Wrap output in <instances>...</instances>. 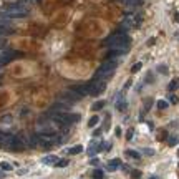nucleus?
<instances>
[{
	"instance_id": "obj_19",
	"label": "nucleus",
	"mask_w": 179,
	"mask_h": 179,
	"mask_svg": "<svg viewBox=\"0 0 179 179\" xmlns=\"http://www.w3.org/2000/svg\"><path fill=\"white\" fill-rule=\"evenodd\" d=\"M98 123H100V118L94 114V116H91V118H90V121H88V126H90V128H93V126H96Z\"/></svg>"
},
{
	"instance_id": "obj_4",
	"label": "nucleus",
	"mask_w": 179,
	"mask_h": 179,
	"mask_svg": "<svg viewBox=\"0 0 179 179\" xmlns=\"http://www.w3.org/2000/svg\"><path fill=\"white\" fill-rule=\"evenodd\" d=\"M88 85H90V94L98 96V94H101L106 90V80H93Z\"/></svg>"
},
{
	"instance_id": "obj_17",
	"label": "nucleus",
	"mask_w": 179,
	"mask_h": 179,
	"mask_svg": "<svg viewBox=\"0 0 179 179\" xmlns=\"http://www.w3.org/2000/svg\"><path fill=\"white\" fill-rule=\"evenodd\" d=\"M104 104H106V101L104 100H100V101H96V103H93V106H91V110H94V111H98V110H101Z\"/></svg>"
},
{
	"instance_id": "obj_10",
	"label": "nucleus",
	"mask_w": 179,
	"mask_h": 179,
	"mask_svg": "<svg viewBox=\"0 0 179 179\" xmlns=\"http://www.w3.org/2000/svg\"><path fill=\"white\" fill-rule=\"evenodd\" d=\"M121 3L126 7V9L133 10V9H136V7L141 5V0H121Z\"/></svg>"
},
{
	"instance_id": "obj_1",
	"label": "nucleus",
	"mask_w": 179,
	"mask_h": 179,
	"mask_svg": "<svg viewBox=\"0 0 179 179\" xmlns=\"http://www.w3.org/2000/svg\"><path fill=\"white\" fill-rule=\"evenodd\" d=\"M104 47H108L111 52H120V53H126V50L129 47V38L126 33H114L111 35L110 38H106V42H104Z\"/></svg>"
},
{
	"instance_id": "obj_11",
	"label": "nucleus",
	"mask_w": 179,
	"mask_h": 179,
	"mask_svg": "<svg viewBox=\"0 0 179 179\" xmlns=\"http://www.w3.org/2000/svg\"><path fill=\"white\" fill-rule=\"evenodd\" d=\"M120 166H121V161H120V159H113V161H110V162H108L106 169H108V171H116Z\"/></svg>"
},
{
	"instance_id": "obj_2",
	"label": "nucleus",
	"mask_w": 179,
	"mask_h": 179,
	"mask_svg": "<svg viewBox=\"0 0 179 179\" xmlns=\"http://www.w3.org/2000/svg\"><path fill=\"white\" fill-rule=\"evenodd\" d=\"M3 15L10 17V18H23L28 15V9L22 3H15V5H10L3 10Z\"/></svg>"
},
{
	"instance_id": "obj_14",
	"label": "nucleus",
	"mask_w": 179,
	"mask_h": 179,
	"mask_svg": "<svg viewBox=\"0 0 179 179\" xmlns=\"http://www.w3.org/2000/svg\"><path fill=\"white\" fill-rule=\"evenodd\" d=\"M126 106H128V103L124 101V98H121V100H118V101H116V110H118V111H124V110H126Z\"/></svg>"
},
{
	"instance_id": "obj_34",
	"label": "nucleus",
	"mask_w": 179,
	"mask_h": 179,
	"mask_svg": "<svg viewBox=\"0 0 179 179\" xmlns=\"http://www.w3.org/2000/svg\"><path fill=\"white\" fill-rule=\"evenodd\" d=\"M133 176H134V178H139V176H141V174H139V171H133Z\"/></svg>"
},
{
	"instance_id": "obj_32",
	"label": "nucleus",
	"mask_w": 179,
	"mask_h": 179,
	"mask_svg": "<svg viewBox=\"0 0 179 179\" xmlns=\"http://www.w3.org/2000/svg\"><path fill=\"white\" fill-rule=\"evenodd\" d=\"M121 128H120V126H116V128H114V134H116V136H118V138H120V136H121Z\"/></svg>"
},
{
	"instance_id": "obj_3",
	"label": "nucleus",
	"mask_w": 179,
	"mask_h": 179,
	"mask_svg": "<svg viewBox=\"0 0 179 179\" xmlns=\"http://www.w3.org/2000/svg\"><path fill=\"white\" fill-rule=\"evenodd\" d=\"M141 15H138V13H133V15H126L121 22V28L123 30H128V28H138L139 25H141Z\"/></svg>"
},
{
	"instance_id": "obj_7",
	"label": "nucleus",
	"mask_w": 179,
	"mask_h": 179,
	"mask_svg": "<svg viewBox=\"0 0 179 179\" xmlns=\"http://www.w3.org/2000/svg\"><path fill=\"white\" fill-rule=\"evenodd\" d=\"M12 138H13V134H7V133L0 131V148L10 146V144H12Z\"/></svg>"
},
{
	"instance_id": "obj_6",
	"label": "nucleus",
	"mask_w": 179,
	"mask_h": 179,
	"mask_svg": "<svg viewBox=\"0 0 179 179\" xmlns=\"http://www.w3.org/2000/svg\"><path fill=\"white\" fill-rule=\"evenodd\" d=\"M71 91H75L78 93L80 96H83V94H90V85H75L70 88Z\"/></svg>"
},
{
	"instance_id": "obj_25",
	"label": "nucleus",
	"mask_w": 179,
	"mask_h": 179,
	"mask_svg": "<svg viewBox=\"0 0 179 179\" xmlns=\"http://www.w3.org/2000/svg\"><path fill=\"white\" fill-rule=\"evenodd\" d=\"M0 168H2L3 171H12V169H13V166L9 164V162H0Z\"/></svg>"
},
{
	"instance_id": "obj_15",
	"label": "nucleus",
	"mask_w": 179,
	"mask_h": 179,
	"mask_svg": "<svg viewBox=\"0 0 179 179\" xmlns=\"http://www.w3.org/2000/svg\"><path fill=\"white\" fill-rule=\"evenodd\" d=\"M81 151H83V146H81V144H76V146H73V148L68 149V154H80Z\"/></svg>"
},
{
	"instance_id": "obj_23",
	"label": "nucleus",
	"mask_w": 179,
	"mask_h": 179,
	"mask_svg": "<svg viewBox=\"0 0 179 179\" xmlns=\"http://www.w3.org/2000/svg\"><path fill=\"white\" fill-rule=\"evenodd\" d=\"M111 149V143H101V146H100V151H110Z\"/></svg>"
},
{
	"instance_id": "obj_38",
	"label": "nucleus",
	"mask_w": 179,
	"mask_h": 179,
	"mask_svg": "<svg viewBox=\"0 0 179 179\" xmlns=\"http://www.w3.org/2000/svg\"><path fill=\"white\" fill-rule=\"evenodd\" d=\"M151 179H156V178H151Z\"/></svg>"
},
{
	"instance_id": "obj_36",
	"label": "nucleus",
	"mask_w": 179,
	"mask_h": 179,
	"mask_svg": "<svg viewBox=\"0 0 179 179\" xmlns=\"http://www.w3.org/2000/svg\"><path fill=\"white\" fill-rule=\"evenodd\" d=\"M93 134H94V136H98V134H101V129H100V128H98V129H96V131H94Z\"/></svg>"
},
{
	"instance_id": "obj_30",
	"label": "nucleus",
	"mask_w": 179,
	"mask_h": 179,
	"mask_svg": "<svg viewBox=\"0 0 179 179\" xmlns=\"http://www.w3.org/2000/svg\"><path fill=\"white\" fill-rule=\"evenodd\" d=\"M10 120H12V116H10V114H5V116L2 118V123H7V124H9Z\"/></svg>"
},
{
	"instance_id": "obj_12",
	"label": "nucleus",
	"mask_w": 179,
	"mask_h": 179,
	"mask_svg": "<svg viewBox=\"0 0 179 179\" xmlns=\"http://www.w3.org/2000/svg\"><path fill=\"white\" fill-rule=\"evenodd\" d=\"M57 161H58L57 156H47V158H43V164H47V166H55Z\"/></svg>"
},
{
	"instance_id": "obj_24",
	"label": "nucleus",
	"mask_w": 179,
	"mask_h": 179,
	"mask_svg": "<svg viewBox=\"0 0 179 179\" xmlns=\"http://www.w3.org/2000/svg\"><path fill=\"white\" fill-rule=\"evenodd\" d=\"M178 85H179V80L176 78V80H174V81H171L169 86H168V88H169V91H174V90L178 88Z\"/></svg>"
},
{
	"instance_id": "obj_13",
	"label": "nucleus",
	"mask_w": 179,
	"mask_h": 179,
	"mask_svg": "<svg viewBox=\"0 0 179 179\" xmlns=\"http://www.w3.org/2000/svg\"><path fill=\"white\" fill-rule=\"evenodd\" d=\"M96 151H100V148H98V143H96V141H91V143H90V148L86 149V153H88L90 156H93Z\"/></svg>"
},
{
	"instance_id": "obj_18",
	"label": "nucleus",
	"mask_w": 179,
	"mask_h": 179,
	"mask_svg": "<svg viewBox=\"0 0 179 179\" xmlns=\"http://www.w3.org/2000/svg\"><path fill=\"white\" fill-rule=\"evenodd\" d=\"M91 178H93V179H103V171H101V169H93Z\"/></svg>"
},
{
	"instance_id": "obj_33",
	"label": "nucleus",
	"mask_w": 179,
	"mask_h": 179,
	"mask_svg": "<svg viewBox=\"0 0 179 179\" xmlns=\"http://www.w3.org/2000/svg\"><path fill=\"white\" fill-rule=\"evenodd\" d=\"M90 164H91V166H96V164H98V159H96V158L90 159Z\"/></svg>"
},
{
	"instance_id": "obj_31",
	"label": "nucleus",
	"mask_w": 179,
	"mask_h": 179,
	"mask_svg": "<svg viewBox=\"0 0 179 179\" xmlns=\"http://www.w3.org/2000/svg\"><path fill=\"white\" fill-rule=\"evenodd\" d=\"M133 134H134V129H129V131H128V134H126V139H133Z\"/></svg>"
},
{
	"instance_id": "obj_28",
	"label": "nucleus",
	"mask_w": 179,
	"mask_h": 179,
	"mask_svg": "<svg viewBox=\"0 0 179 179\" xmlns=\"http://www.w3.org/2000/svg\"><path fill=\"white\" fill-rule=\"evenodd\" d=\"M169 101H171V103H178V101H179V98L176 96V94H172V93H171V94H169Z\"/></svg>"
},
{
	"instance_id": "obj_29",
	"label": "nucleus",
	"mask_w": 179,
	"mask_h": 179,
	"mask_svg": "<svg viewBox=\"0 0 179 179\" xmlns=\"http://www.w3.org/2000/svg\"><path fill=\"white\" fill-rule=\"evenodd\" d=\"M158 70H159L162 75H168V68H166V65H161L159 68H158Z\"/></svg>"
},
{
	"instance_id": "obj_5",
	"label": "nucleus",
	"mask_w": 179,
	"mask_h": 179,
	"mask_svg": "<svg viewBox=\"0 0 179 179\" xmlns=\"http://www.w3.org/2000/svg\"><path fill=\"white\" fill-rule=\"evenodd\" d=\"M81 96L78 93H75V91H71V90H68V91H65V93L61 94V101H65V103H75V101H78Z\"/></svg>"
},
{
	"instance_id": "obj_35",
	"label": "nucleus",
	"mask_w": 179,
	"mask_h": 179,
	"mask_svg": "<svg viewBox=\"0 0 179 179\" xmlns=\"http://www.w3.org/2000/svg\"><path fill=\"white\" fill-rule=\"evenodd\" d=\"M144 153H146V154H149V156L154 154V151H153V149H144Z\"/></svg>"
},
{
	"instance_id": "obj_20",
	"label": "nucleus",
	"mask_w": 179,
	"mask_h": 179,
	"mask_svg": "<svg viewBox=\"0 0 179 179\" xmlns=\"http://www.w3.org/2000/svg\"><path fill=\"white\" fill-rule=\"evenodd\" d=\"M141 68H143V63H141V61H138V63H134V65L131 66V73H133V75H134V73H138V71H139Z\"/></svg>"
},
{
	"instance_id": "obj_9",
	"label": "nucleus",
	"mask_w": 179,
	"mask_h": 179,
	"mask_svg": "<svg viewBox=\"0 0 179 179\" xmlns=\"http://www.w3.org/2000/svg\"><path fill=\"white\" fill-rule=\"evenodd\" d=\"M13 53H15V52H2V53H0V66L7 65L10 60L13 58Z\"/></svg>"
},
{
	"instance_id": "obj_22",
	"label": "nucleus",
	"mask_w": 179,
	"mask_h": 179,
	"mask_svg": "<svg viewBox=\"0 0 179 179\" xmlns=\"http://www.w3.org/2000/svg\"><path fill=\"white\" fill-rule=\"evenodd\" d=\"M156 106H158V110H166V108H168V101H164V100H159V101L156 103Z\"/></svg>"
},
{
	"instance_id": "obj_27",
	"label": "nucleus",
	"mask_w": 179,
	"mask_h": 179,
	"mask_svg": "<svg viewBox=\"0 0 179 179\" xmlns=\"http://www.w3.org/2000/svg\"><path fill=\"white\" fill-rule=\"evenodd\" d=\"M55 166H58V168H65V166H68V159H60L57 161V164Z\"/></svg>"
},
{
	"instance_id": "obj_16",
	"label": "nucleus",
	"mask_w": 179,
	"mask_h": 179,
	"mask_svg": "<svg viewBox=\"0 0 179 179\" xmlns=\"http://www.w3.org/2000/svg\"><path fill=\"white\" fill-rule=\"evenodd\" d=\"M126 156H128V158H134V159H139V158H141V154H139L138 151H133V149L126 151Z\"/></svg>"
},
{
	"instance_id": "obj_21",
	"label": "nucleus",
	"mask_w": 179,
	"mask_h": 179,
	"mask_svg": "<svg viewBox=\"0 0 179 179\" xmlns=\"http://www.w3.org/2000/svg\"><path fill=\"white\" fill-rule=\"evenodd\" d=\"M9 33H12V30L7 28V25H2L0 23V35H9Z\"/></svg>"
},
{
	"instance_id": "obj_8",
	"label": "nucleus",
	"mask_w": 179,
	"mask_h": 179,
	"mask_svg": "<svg viewBox=\"0 0 179 179\" xmlns=\"http://www.w3.org/2000/svg\"><path fill=\"white\" fill-rule=\"evenodd\" d=\"M70 110V103H55L52 111H57V113H68Z\"/></svg>"
},
{
	"instance_id": "obj_37",
	"label": "nucleus",
	"mask_w": 179,
	"mask_h": 179,
	"mask_svg": "<svg viewBox=\"0 0 179 179\" xmlns=\"http://www.w3.org/2000/svg\"><path fill=\"white\" fill-rule=\"evenodd\" d=\"M3 176H5V174H3V172H0V178H3Z\"/></svg>"
},
{
	"instance_id": "obj_26",
	"label": "nucleus",
	"mask_w": 179,
	"mask_h": 179,
	"mask_svg": "<svg viewBox=\"0 0 179 179\" xmlns=\"http://www.w3.org/2000/svg\"><path fill=\"white\" fill-rule=\"evenodd\" d=\"M179 143V136H171L169 138V146H176Z\"/></svg>"
}]
</instances>
